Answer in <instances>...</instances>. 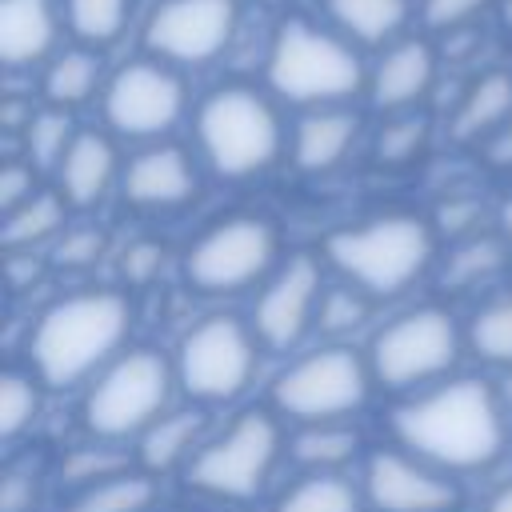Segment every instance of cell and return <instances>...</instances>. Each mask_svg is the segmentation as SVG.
<instances>
[{"label":"cell","mask_w":512,"mask_h":512,"mask_svg":"<svg viewBox=\"0 0 512 512\" xmlns=\"http://www.w3.org/2000/svg\"><path fill=\"white\" fill-rule=\"evenodd\" d=\"M360 120L344 108H316L300 116L296 136H292V160L300 172H328L344 160V152L356 140Z\"/></svg>","instance_id":"cell-20"},{"label":"cell","mask_w":512,"mask_h":512,"mask_svg":"<svg viewBox=\"0 0 512 512\" xmlns=\"http://www.w3.org/2000/svg\"><path fill=\"white\" fill-rule=\"evenodd\" d=\"M368 312V300L360 288H328L324 300H320V328L324 332H344V328H356Z\"/></svg>","instance_id":"cell-35"},{"label":"cell","mask_w":512,"mask_h":512,"mask_svg":"<svg viewBox=\"0 0 512 512\" xmlns=\"http://www.w3.org/2000/svg\"><path fill=\"white\" fill-rule=\"evenodd\" d=\"M320 300H324V292H320V264H316V256L296 252L268 280V288L260 292V300L252 308L256 340L268 344V348H292L308 332Z\"/></svg>","instance_id":"cell-14"},{"label":"cell","mask_w":512,"mask_h":512,"mask_svg":"<svg viewBox=\"0 0 512 512\" xmlns=\"http://www.w3.org/2000/svg\"><path fill=\"white\" fill-rule=\"evenodd\" d=\"M200 428H204V412H196V408L160 416V420H156L152 428H144V436H140V464H144L148 472H168L172 464H180V460L192 452Z\"/></svg>","instance_id":"cell-23"},{"label":"cell","mask_w":512,"mask_h":512,"mask_svg":"<svg viewBox=\"0 0 512 512\" xmlns=\"http://www.w3.org/2000/svg\"><path fill=\"white\" fill-rule=\"evenodd\" d=\"M468 344L492 364H512V288L488 296L476 308L468 324Z\"/></svg>","instance_id":"cell-28"},{"label":"cell","mask_w":512,"mask_h":512,"mask_svg":"<svg viewBox=\"0 0 512 512\" xmlns=\"http://www.w3.org/2000/svg\"><path fill=\"white\" fill-rule=\"evenodd\" d=\"M356 432L352 428H340V424H308L296 440H292V456L300 464H312V468H336L344 464L348 456H356Z\"/></svg>","instance_id":"cell-30"},{"label":"cell","mask_w":512,"mask_h":512,"mask_svg":"<svg viewBox=\"0 0 512 512\" xmlns=\"http://www.w3.org/2000/svg\"><path fill=\"white\" fill-rule=\"evenodd\" d=\"M432 80H436V56H432V48L424 40H396L380 56V64H376V72L368 80V92H372V104L376 108L404 112L416 100H424V92L432 88Z\"/></svg>","instance_id":"cell-17"},{"label":"cell","mask_w":512,"mask_h":512,"mask_svg":"<svg viewBox=\"0 0 512 512\" xmlns=\"http://www.w3.org/2000/svg\"><path fill=\"white\" fill-rule=\"evenodd\" d=\"M160 260H164L160 244H148V240L132 244V248L124 252V276H128V284H148V280L160 272Z\"/></svg>","instance_id":"cell-39"},{"label":"cell","mask_w":512,"mask_h":512,"mask_svg":"<svg viewBox=\"0 0 512 512\" xmlns=\"http://www.w3.org/2000/svg\"><path fill=\"white\" fill-rule=\"evenodd\" d=\"M328 16L352 44H396L408 24V0H328Z\"/></svg>","instance_id":"cell-22"},{"label":"cell","mask_w":512,"mask_h":512,"mask_svg":"<svg viewBox=\"0 0 512 512\" xmlns=\"http://www.w3.org/2000/svg\"><path fill=\"white\" fill-rule=\"evenodd\" d=\"M36 380L28 372H4L0 376V436L4 440H16L32 416H36Z\"/></svg>","instance_id":"cell-31"},{"label":"cell","mask_w":512,"mask_h":512,"mask_svg":"<svg viewBox=\"0 0 512 512\" xmlns=\"http://www.w3.org/2000/svg\"><path fill=\"white\" fill-rule=\"evenodd\" d=\"M116 180V148L100 132H76L56 164V188L72 208H92Z\"/></svg>","instance_id":"cell-19"},{"label":"cell","mask_w":512,"mask_h":512,"mask_svg":"<svg viewBox=\"0 0 512 512\" xmlns=\"http://www.w3.org/2000/svg\"><path fill=\"white\" fill-rule=\"evenodd\" d=\"M440 220H444V228H452V232H456V228H464V224H472V220H476V204H460V208L452 204V208H444V212H440Z\"/></svg>","instance_id":"cell-42"},{"label":"cell","mask_w":512,"mask_h":512,"mask_svg":"<svg viewBox=\"0 0 512 512\" xmlns=\"http://www.w3.org/2000/svg\"><path fill=\"white\" fill-rule=\"evenodd\" d=\"M168 384H172V368L160 352L132 348L116 356L84 396L88 432L104 440H120L152 428L168 404Z\"/></svg>","instance_id":"cell-6"},{"label":"cell","mask_w":512,"mask_h":512,"mask_svg":"<svg viewBox=\"0 0 512 512\" xmlns=\"http://www.w3.org/2000/svg\"><path fill=\"white\" fill-rule=\"evenodd\" d=\"M100 84V56L92 48H68L60 56H52L48 72H44V96L52 108H76L84 104Z\"/></svg>","instance_id":"cell-24"},{"label":"cell","mask_w":512,"mask_h":512,"mask_svg":"<svg viewBox=\"0 0 512 512\" xmlns=\"http://www.w3.org/2000/svg\"><path fill=\"white\" fill-rule=\"evenodd\" d=\"M276 264V228L264 216H228L200 232L184 256V276L200 292H240Z\"/></svg>","instance_id":"cell-11"},{"label":"cell","mask_w":512,"mask_h":512,"mask_svg":"<svg viewBox=\"0 0 512 512\" xmlns=\"http://www.w3.org/2000/svg\"><path fill=\"white\" fill-rule=\"evenodd\" d=\"M100 248H104V236H100L96 228H68V232L56 240L52 256H56V264H64V268H84V264H92V260L100 256Z\"/></svg>","instance_id":"cell-37"},{"label":"cell","mask_w":512,"mask_h":512,"mask_svg":"<svg viewBox=\"0 0 512 512\" xmlns=\"http://www.w3.org/2000/svg\"><path fill=\"white\" fill-rule=\"evenodd\" d=\"M488 512H512V484H508V488H500V492L492 496Z\"/></svg>","instance_id":"cell-43"},{"label":"cell","mask_w":512,"mask_h":512,"mask_svg":"<svg viewBox=\"0 0 512 512\" xmlns=\"http://www.w3.org/2000/svg\"><path fill=\"white\" fill-rule=\"evenodd\" d=\"M120 184H124L128 204H136V208H176V204L192 200L196 168H192L184 148L156 144V148H144L140 156L128 160Z\"/></svg>","instance_id":"cell-16"},{"label":"cell","mask_w":512,"mask_h":512,"mask_svg":"<svg viewBox=\"0 0 512 512\" xmlns=\"http://www.w3.org/2000/svg\"><path fill=\"white\" fill-rule=\"evenodd\" d=\"M132 308L112 288L72 292L40 312L28 336V360L40 384L68 388L100 368L128 336Z\"/></svg>","instance_id":"cell-2"},{"label":"cell","mask_w":512,"mask_h":512,"mask_svg":"<svg viewBox=\"0 0 512 512\" xmlns=\"http://www.w3.org/2000/svg\"><path fill=\"white\" fill-rule=\"evenodd\" d=\"M396 436L428 464L484 468L504 452V416L484 380H452L392 412Z\"/></svg>","instance_id":"cell-1"},{"label":"cell","mask_w":512,"mask_h":512,"mask_svg":"<svg viewBox=\"0 0 512 512\" xmlns=\"http://www.w3.org/2000/svg\"><path fill=\"white\" fill-rule=\"evenodd\" d=\"M60 16L52 0H0V60L28 68L52 56Z\"/></svg>","instance_id":"cell-18"},{"label":"cell","mask_w":512,"mask_h":512,"mask_svg":"<svg viewBox=\"0 0 512 512\" xmlns=\"http://www.w3.org/2000/svg\"><path fill=\"white\" fill-rule=\"evenodd\" d=\"M324 256L368 296L404 292L432 260V228L420 216L392 212L324 240Z\"/></svg>","instance_id":"cell-3"},{"label":"cell","mask_w":512,"mask_h":512,"mask_svg":"<svg viewBox=\"0 0 512 512\" xmlns=\"http://www.w3.org/2000/svg\"><path fill=\"white\" fill-rule=\"evenodd\" d=\"M36 500V480L28 472H4L0 480V512H32Z\"/></svg>","instance_id":"cell-40"},{"label":"cell","mask_w":512,"mask_h":512,"mask_svg":"<svg viewBox=\"0 0 512 512\" xmlns=\"http://www.w3.org/2000/svg\"><path fill=\"white\" fill-rule=\"evenodd\" d=\"M72 120H68V112L64 108H52V112H36L32 116V124L24 128V140H28V160H36V164H60V156L68 152V144H72Z\"/></svg>","instance_id":"cell-32"},{"label":"cell","mask_w":512,"mask_h":512,"mask_svg":"<svg viewBox=\"0 0 512 512\" xmlns=\"http://www.w3.org/2000/svg\"><path fill=\"white\" fill-rule=\"evenodd\" d=\"M428 140V124L420 116H400L380 128L376 136V160L380 164H408Z\"/></svg>","instance_id":"cell-33"},{"label":"cell","mask_w":512,"mask_h":512,"mask_svg":"<svg viewBox=\"0 0 512 512\" xmlns=\"http://www.w3.org/2000/svg\"><path fill=\"white\" fill-rule=\"evenodd\" d=\"M500 228H504V236H508V244H512V196L500 204Z\"/></svg>","instance_id":"cell-44"},{"label":"cell","mask_w":512,"mask_h":512,"mask_svg":"<svg viewBox=\"0 0 512 512\" xmlns=\"http://www.w3.org/2000/svg\"><path fill=\"white\" fill-rule=\"evenodd\" d=\"M280 452V428L268 412L252 408L240 412L224 436H216L212 444H204L192 464H188V480L192 488L208 492V496H224V500H248L264 488L272 464Z\"/></svg>","instance_id":"cell-7"},{"label":"cell","mask_w":512,"mask_h":512,"mask_svg":"<svg viewBox=\"0 0 512 512\" xmlns=\"http://www.w3.org/2000/svg\"><path fill=\"white\" fill-rule=\"evenodd\" d=\"M484 156L492 168H512V120H504L488 140H484Z\"/></svg>","instance_id":"cell-41"},{"label":"cell","mask_w":512,"mask_h":512,"mask_svg":"<svg viewBox=\"0 0 512 512\" xmlns=\"http://www.w3.org/2000/svg\"><path fill=\"white\" fill-rule=\"evenodd\" d=\"M236 24V0H160L144 24V44L164 64H208L228 52Z\"/></svg>","instance_id":"cell-12"},{"label":"cell","mask_w":512,"mask_h":512,"mask_svg":"<svg viewBox=\"0 0 512 512\" xmlns=\"http://www.w3.org/2000/svg\"><path fill=\"white\" fill-rule=\"evenodd\" d=\"M500 264H504V244H496V240H472V244H464V248L448 260L444 280H452V284H480V280H488Z\"/></svg>","instance_id":"cell-34"},{"label":"cell","mask_w":512,"mask_h":512,"mask_svg":"<svg viewBox=\"0 0 512 512\" xmlns=\"http://www.w3.org/2000/svg\"><path fill=\"white\" fill-rule=\"evenodd\" d=\"M156 500V484L144 472H116L108 480L88 484L68 512H144Z\"/></svg>","instance_id":"cell-26"},{"label":"cell","mask_w":512,"mask_h":512,"mask_svg":"<svg viewBox=\"0 0 512 512\" xmlns=\"http://www.w3.org/2000/svg\"><path fill=\"white\" fill-rule=\"evenodd\" d=\"M488 0H424V24L428 28H460L476 12H484Z\"/></svg>","instance_id":"cell-38"},{"label":"cell","mask_w":512,"mask_h":512,"mask_svg":"<svg viewBox=\"0 0 512 512\" xmlns=\"http://www.w3.org/2000/svg\"><path fill=\"white\" fill-rule=\"evenodd\" d=\"M504 120H512V76L508 72H484L460 100L452 116L456 140H488Z\"/></svg>","instance_id":"cell-21"},{"label":"cell","mask_w":512,"mask_h":512,"mask_svg":"<svg viewBox=\"0 0 512 512\" xmlns=\"http://www.w3.org/2000/svg\"><path fill=\"white\" fill-rule=\"evenodd\" d=\"M460 352V332L444 308H412L384 324L372 340V376L388 388H416L452 368Z\"/></svg>","instance_id":"cell-10"},{"label":"cell","mask_w":512,"mask_h":512,"mask_svg":"<svg viewBox=\"0 0 512 512\" xmlns=\"http://www.w3.org/2000/svg\"><path fill=\"white\" fill-rule=\"evenodd\" d=\"M368 376H372V364H364L352 348L332 344L296 360L288 372H280L272 400L280 412L304 424H332L364 404Z\"/></svg>","instance_id":"cell-8"},{"label":"cell","mask_w":512,"mask_h":512,"mask_svg":"<svg viewBox=\"0 0 512 512\" xmlns=\"http://www.w3.org/2000/svg\"><path fill=\"white\" fill-rule=\"evenodd\" d=\"M504 12H508V20H512V0H508V4H504Z\"/></svg>","instance_id":"cell-45"},{"label":"cell","mask_w":512,"mask_h":512,"mask_svg":"<svg viewBox=\"0 0 512 512\" xmlns=\"http://www.w3.org/2000/svg\"><path fill=\"white\" fill-rule=\"evenodd\" d=\"M364 488L376 512H452L460 500L452 480L404 452H376L368 460Z\"/></svg>","instance_id":"cell-15"},{"label":"cell","mask_w":512,"mask_h":512,"mask_svg":"<svg viewBox=\"0 0 512 512\" xmlns=\"http://www.w3.org/2000/svg\"><path fill=\"white\" fill-rule=\"evenodd\" d=\"M256 368V332L236 316H204L176 352V376L196 400H232L248 388Z\"/></svg>","instance_id":"cell-9"},{"label":"cell","mask_w":512,"mask_h":512,"mask_svg":"<svg viewBox=\"0 0 512 512\" xmlns=\"http://www.w3.org/2000/svg\"><path fill=\"white\" fill-rule=\"evenodd\" d=\"M268 84L292 104L332 108L364 88V64L352 52V40L292 20L268 48Z\"/></svg>","instance_id":"cell-4"},{"label":"cell","mask_w":512,"mask_h":512,"mask_svg":"<svg viewBox=\"0 0 512 512\" xmlns=\"http://www.w3.org/2000/svg\"><path fill=\"white\" fill-rule=\"evenodd\" d=\"M184 112V80L164 60H132L104 88V120L120 136H164Z\"/></svg>","instance_id":"cell-13"},{"label":"cell","mask_w":512,"mask_h":512,"mask_svg":"<svg viewBox=\"0 0 512 512\" xmlns=\"http://www.w3.org/2000/svg\"><path fill=\"white\" fill-rule=\"evenodd\" d=\"M276 512H360V496L344 476L316 472V476H304L300 484H292L280 496Z\"/></svg>","instance_id":"cell-29"},{"label":"cell","mask_w":512,"mask_h":512,"mask_svg":"<svg viewBox=\"0 0 512 512\" xmlns=\"http://www.w3.org/2000/svg\"><path fill=\"white\" fill-rule=\"evenodd\" d=\"M64 208H68V200L60 192H36L32 200H24L16 212L4 216L0 244L8 252H16V248H32V244L56 236L64 228Z\"/></svg>","instance_id":"cell-25"},{"label":"cell","mask_w":512,"mask_h":512,"mask_svg":"<svg viewBox=\"0 0 512 512\" xmlns=\"http://www.w3.org/2000/svg\"><path fill=\"white\" fill-rule=\"evenodd\" d=\"M40 188H36V172H32V160H8L0 168V212H16L24 200H32Z\"/></svg>","instance_id":"cell-36"},{"label":"cell","mask_w":512,"mask_h":512,"mask_svg":"<svg viewBox=\"0 0 512 512\" xmlns=\"http://www.w3.org/2000/svg\"><path fill=\"white\" fill-rule=\"evenodd\" d=\"M132 16V0H64V20L72 36L88 48L112 44Z\"/></svg>","instance_id":"cell-27"},{"label":"cell","mask_w":512,"mask_h":512,"mask_svg":"<svg viewBox=\"0 0 512 512\" xmlns=\"http://www.w3.org/2000/svg\"><path fill=\"white\" fill-rule=\"evenodd\" d=\"M196 140L220 176L240 180L264 172L280 156V116L256 88L224 84L204 96L196 112Z\"/></svg>","instance_id":"cell-5"}]
</instances>
